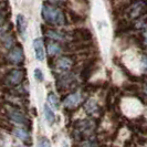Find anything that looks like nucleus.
Listing matches in <instances>:
<instances>
[{
	"label": "nucleus",
	"mask_w": 147,
	"mask_h": 147,
	"mask_svg": "<svg viewBox=\"0 0 147 147\" xmlns=\"http://www.w3.org/2000/svg\"><path fill=\"white\" fill-rule=\"evenodd\" d=\"M41 16L42 19L50 26H58L62 27L65 24V17L63 11L60 8L55 7L50 3H43L41 8Z\"/></svg>",
	"instance_id": "obj_1"
},
{
	"label": "nucleus",
	"mask_w": 147,
	"mask_h": 147,
	"mask_svg": "<svg viewBox=\"0 0 147 147\" xmlns=\"http://www.w3.org/2000/svg\"><path fill=\"white\" fill-rule=\"evenodd\" d=\"M95 129V123L90 119H80L76 121L73 124V131H72V138L75 142L81 143L82 140L90 138V136H92V134Z\"/></svg>",
	"instance_id": "obj_2"
},
{
	"label": "nucleus",
	"mask_w": 147,
	"mask_h": 147,
	"mask_svg": "<svg viewBox=\"0 0 147 147\" xmlns=\"http://www.w3.org/2000/svg\"><path fill=\"white\" fill-rule=\"evenodd\" d=\"M147 13V0H136L126 10L129 19H140Z\"/></svg>",
	"instance_id": "obj_3"
},
{
	"label": "nucleus",
	"mask_w": 147,
	"mask_h": 147,
	"mask_svg": "<svg viewBox=\"0 0 147 147\" xmlns=\"http://www.w3.org/2000/svg\"><path fill=\"white\" fill-rule=\"evenodd\" d=\"M26 78V70L24 69H13L3 79V83L7 86H18L20 85Z\"/></svg>",
	"instance_id": "obj_4"
},
{
	"label": "nucleus",
	"mask_w": 147,
	"mask_h": 147,
	"mask_svg": "<svg viewBox=\"0 0 147 147\" xmlns=\"http://www.w3.org/2000/svg\"><path fill=\"white\" fill-rule=\"evenodd\" d=\"M7 115L8 117L10 118L11 121H13L17 124H20V125H24V126H30L31 125V122L30 119L19 109H17L15 106H10V107H7Z\"/></svg>",
	"instance_id": "obj_5"
},
{
	"label": "nucleus",
	"mask_w": 147,
	"mask_h": 147,
	"mask_svg": "<svg viewBox=\"0 0 147 147\" xmlns=\"http://www.w3.org/2000/svg\"><path fill=\"white\" fill-rule=\"evenodd\" d=\"M7 60L9 63L16 64V65H21L24 62V54H23V49L20 44H15L10 51L7 54Z\"/></svg>",
	"instance_id": "obj_6"
},
{
	"label": "nucleus",
	"mask_w": 147,
	"mask_h": 147,
	"mask_svg": "<svg viewBox=\"0 0 147 147\" xmlns=\"http://www.w3.org/2000/svg\"><path fill=\"white\" fill-rule=\"evenodd\" d=\"M84 102V97L81 92H74L66 95L63 100V106L66 110H74Z\"/></svg>",
	"instance_id": "obj_7"
},
{
	"label": "nucleus",
	"mask_w": 147,
	"mask_h": 147,
	"mask_svg": "<svg viewBox=\"0 0 147 147\" xmlns=\"http://www.w3.org/2000/svg\"><path fill=\"white\" fill-rule=\"evenodd\" d=\"M74 65V60L70 57H61L55 61L54 67L59 72H67Z\"/></svg>",
	"instance_id": "obj_8"
},
{
	"label": "nucleus",
	"mask_w": 147,
	"mask_h": 147,
	"mask_svg": "<svg viewBox=\"0 0 147 147\" xmlns=\"http://www.w3.org/2000/svg\"><path fill=\"white\" fill-rule=\"evenodd\" d=\"M33 49H34L36 59L42 62L45 59V50H44V42L41 38H37L33 40Z\"/></svg>",
	"instance_id": "obj_9"
},
{
	"label": "nucleus",
	"mask_w": 147,
	"mask_h": 147,
	"mask_svg": "<svg viewBox=\"0 0 147 147\" xmlns=\"http://www.w3.org/2000/svg\"><path fill=\"white\" fill-rule=\"evenodd\" d=\"M84 110H85V112L88 113V115L95 116V115H97L100 113L101 109H100L98 104H97V102L94 98H88L84 103Z\"/></svg>",
	"instance_id": "obj_10"
},
{
	"label": "nucleus",
	"mask_w": 147,
	"mask_h": 147,
	"mask_svg": "<svg viewBox=\"0 0 147 147\" xmlns=\"http://www.w3.org/2000/svg\"><path fill=\"white\" fill-rule=\"evenodd\" d=\"M96 65V61L95 60H91L88 61V63L84 65V67L82 69L81 73H80V76L83 81H88V79L91 78V75L94 72V69H95Z\"/></svg>",
	"instance_id": "obj_11"
},
{
	"label": "nucleus",
	"mask_w": 147,
	"mask_h": 147,
	"mask_svg": "<svg viewBox=\"0 0 147 147\" xmlns=\"http://www.w3.org/2000/svg\"><path fill=\"white\" fill-rule=\"evenodd\" d=\"M13 133H15L16 136H17L20 140H22L24 144L31 145V143H32V140H31V136H30V133L28 132L26 128L18 127V128H15V129H13Z\"/></svg>",
	"instance_id": "obj_12"
},
{
	"label": "nucleus",
	"mask_w": 147,
	"mask_h": 147,
	"mask_svg": "<svg viewBox=\"0 0 147 147\" xmlns=\"http://www.w3.org/2000/svg\"><path fill=\"white\" fill-rule=\"evenodd\" d=\"M16 24H17V30H18L19 34L24 38L26 37V32H27V20L24 18V16L21 15V13L17 16Z\"/></svg>",
	"instance_id": "obj_13"
},
{
	"label": "nucleus",
	"mask_w": 147,
	"mask_h": 147,
	"mask_svg": "<svg viewBox=\"0 0 147 147\" xmlns=\"http://www.w3.org/2000/svg\"><path fill=\"white\" fill-rule=\"evenodd\" d=\"M45 36L48 38H50L52 40H57V41H63L66 39V36L64 33L60 32V31H57V30L53 29H48L45 31Z\"/></svg>",
	"instance_id": "obj_14"
},
{
	"label": "nucleus",
	"mask_w": 147,
	"mask_h": 147,
	"mask_svg": "<svg viewBox=\"0 0 147 147\" xmlns=\"http://www.w3.org/2000/svg\"><path fill=\"white\" fill-rule=\"evenodd\" d=\"M43 112H44V116H45L47 122H48L50 125H52V124L55 122V114H54V112H53V109H52L49 104H44Z\"/></svg>",
	"instance_id": "obj_15"
},
{
	"label": "nucleus",
	"mask_w": 147,
	"mask_h": 147,
	"mask_svg": "<svg viewBox=\"0 0 147 147\" xmlns=\"http://www.w3.org/2000/svg\"><path fill=\"white\" fill-rule=\"evenodd\" d=\"M47 51H48V54L50 57H55L61 53L62 51V48L58 42H50L48 44V48H47Z\"/></svg>",
	"instance_id": "obj_16"
},
{
	"label": "nucleus",
	"mask_w": 147,
	"mask_h": 147,
	"mask_svg": "<svg viewBox=\"0 0 147 147\" xmlns=\"http://www.w3.org/2000/svg\"><path fill=\"white\" fill-rule=\"evenodd\" d=\"M48 104L51 106L53 110H59L60 109L59 97L55 95L53 92H50V93L48 94Z\"/></svg>",
	"instance_id": "obj_17"
},
{
	"label": "nucleus",
	"mask_w": 147,
	"mask_h": 147,
	"mask_svg": "<svg viewBox=\"0 0 147 147\" xmlns=\"http://www.w3.org/2000/svg\"><path fill=\"white\" fill-rule=\"evenodd\" d=\"M1 41H2V43L5 44V47L8 48V49H11V48L15 45V40H13V38L11 37L10 34H8V33H5V34L1 36Z\"/></svg>",
	"instance_id": "obj_18"
},
{
	"label": "nucleus",
	"mask_w": 147,
	"mask_h": 147,
	"mask_svg": "<svg viewBox=\"0 0 147 147\" xmlns=\"http://www.w3.org/2000/svg\"><path fill=\"white\" fill-rule=\"evenodd\" d=\"M97 142L93 138H86V140H82L80 143V146L79 147H97Z\"/></svg>",
	"instance_id": "obj_19"
},
{
	"label": "nucleus",
	"mask_w": 147,
	"mask_h": 147,
	"mask_svg": "<svg viewBox=\"0 0 147 147\" xmlns=\"http://www.w3.org/2000/svg\"><path fill=\"white\" fill-rule=\"evenodd\" d=\"M37 147H51V142L47 137H41L40 140H38Z\"/></svg>",
	"instance_id": "obj_20"
},
{
	"label": "nucleus",
	"mask_w": 147,
	"mask_h": 147,
	"mask_svg": "<svg viewBox=\"0 0 147 147\" xmlns=\"http://www.w3.org/2000/svg\"><path fill=\"white\" fill-rule=\"evenodd\" d=\"M7 22H6V20L2 17H0V36L7 33Z\"/></svg>",
	"instance_id": "obj_21"
},
{
	"label": "nucleus",
	"mask_w": 147,
	"mask_h": 147,
	"mask_svg": "<svg viewBox=\"0 0 147 147\" xmlns=\"http://www.w3.org/2000/svg\"><path fill=\"white\" fill-rule=\"evenodd\" d=\"M33 75H34V79L39 82H42L44 80L43 72H42L40 69H36V70L33 71Z\"/></svg>",
	"instance_id": "obj_22"
},
{
	"label": "nucleus",
	"mask_w": 147,
	"mask_h": 147,
	"mask_svg": "<svg viewBox=\"0 0 147 147\" xmlns=\"http://www.w3.org/2000/svg\"><path fill=\"white\" fill-rule=\"evenodd\" d=\"M142 36H143V43L145 44V47L147 48V28L143 29L142 32Z\"/></svg>",
	"instance_id": "obj_23"
},
{
	"label": "nucleus",
	"mask_w": 147,
	"mask_h": 147,
	"mask_svg": "<svg viewBox=\"0 0 147 147\" xmlns=\"http://www.w3.org/2000/svg\"><path fill=\"white\" fill-rule=\"evenodd\" d=\"M143 63H144V65L147 67V55H145V57L143 58Z\"/></svg>",
	"instance_id": "obj_24"
},
{
	"label": "nucleus",
	"mask_w": 147,
	"mask_h": 147,
	"mask_svg": "<svg viewBox=\"0 0 147 147\" xmlns=\"http://www.w3.org/2000/svg\"><path fill=\"white\" fill-rule=\"evenodd\" d=\"M49 1H52V2H63L65 0H49Z\"/></svg>",
	"instance_id": "obj_25"
},
{
	"label": "nucleus",
	"mask_w": 147,
	"mask_h": 147,
	"mask_svg": "<svg viewBox=\"0 0 147 147\" xmlns=\"http://www.w3.org/2000/svg\"><path fill=\"white\" fill-rule=\"evenodd\" d=\"M144 94L147 96V86H145V88H144Z\"/></svg>",
	"instance_id": "obj_26"
},
{
	"label": "nucleus",
	"mask_w": 147,
	"mask_h": 147,
	"mask_svg": "<svg viewBox=\"0 0 147 147\" xmlns=\"http://www.w3.org/2000/svg\"><path fill=\"white\" fill-rule=\"evenodd\" d=\"M62 147H67V145H66V144H64V145H63Z\"/></svg>",
	"instance_id": "obj_27"
},
{
	"label": "nucleus",
	"mask_w": 147,
	"mask_h": 147,
	"mask_svg": "<svg viewBox=\"0 0 147 147\" xmlns=\"http://www.w3.org/2000/svg\"><path fill=\"white\" fill-rule=\"evenodd\" d=\"M15 147H23V146H20V145H17V146H15Z\"/></svg>",
	"instance_id": "obj_28"
}]
</instances>
